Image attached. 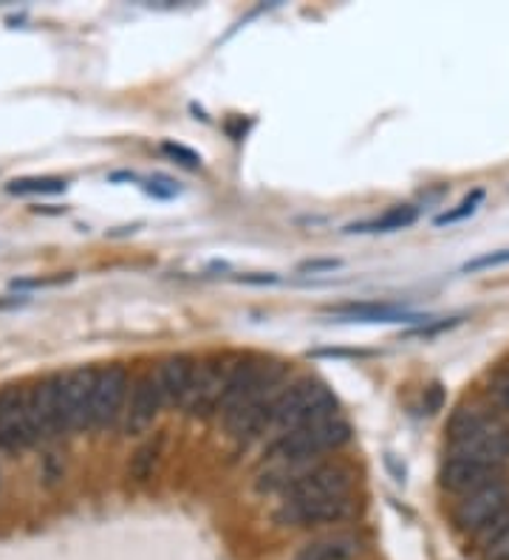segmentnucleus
Returning a JSON list of instances; mask_svg holds the SVG:
<instances>
[{
  "label": "nucleus",
  "mask_w": 509,
  "mask_h": 560,
  "mask_svg": "<svg viewBox=\"0 0 509 560\" xmlns=\"http://www.w3.org/2000/svg\"><path fill=\"white\" fill-rule=\"evenodd\" d=\"M447 459H467L504 468L509 464V425L493 408L461 405L447 427Z\"/></svg>",
  "instance_id": "nucleus-1"
},
{
  "label": "nucleus",
  "mask_w": 509,
  "mask_h": 560,
  "mask_svg": "<svg viewBox=\"0 0 509 560\" xmlns=\"http://www.w3.org/2000/svg\"><path fill=\"white\" fill-rule=\"evenodd\" d=\"M351 441V425L339 411L320 416L309 425H300L295 431L283 433L269 441L263 450L266 461H318L323 453L339 450Z\"/></svg>",
  "instance_id": "nucleus-2"
},
{
  "label": "nucleus",
  "mask_w": 509,
  "mask_h": 560,
  "mask_svg": "<svg viewBox=\"0 0 509 560\" xmlns=\"http://www.w3.org/2000/svg\"><path fill=\"white\" fill-rule=\"evenodd\" d=\"M334 411H337V399L328 390V385L314 379V376H295L277 399L272 416H269L266 433H272V439H275V436L309 425L314 419L328 416Z\"/></svg>",
  "instance_id": "nucleus-3"
},
{
  "label": "nucleus",
  "mask_w": 509,
  "mask_h": 560,
  "mask_svg": "<svg viewBox=\"0 0 509 560\" xmlns=\"http://www.w3.org/2000/svg\"><path fill=\"white\" fill-rule=\"evenodd\" d=\"M238 360L240 354H207L204 360H198L196 379H193V388L182 411L190 419H201V422L219 416Z\"/></svg>",
  "instance_id": "nucleus-4"
},
{
  "label": "nucleus",
  "mask_w": 509,
  "mask_h": 560,
  "mask_svg": "<svg viewBox=\"0 0 509 560\" xmlns=\"http://www.w3.org/2000/svg\"><path fill=\"white\" fill-rule=\"evenodd\" d=\"M97 376L99 369H91V365H79V369L57 374V405H60L63 433L91 427Z\"/></svg>",
  "instance_id": "nucleus-5"
},
{
  "label": "nucleus",
  "mask_w": 509,
  "mask_h": 560,
  "mask_svg": "<svg viewBox=\"0 0 509 560\" xmlns=\"http://www.w3.org/2000/svg\"><path fill=\"white\" fill-rule=\"evenodd\" d=\"M127 397H131V374L122 362H111L99 369L97 390H94V416L91 427L97 431H113L122 427V419L127 411Z\"/></svg>",
  "instance_id": "nucleus-6"
},
{
  "label": "nucleus",
  "mask_w": 509,
  "mask_h": 560,
  "mask_svg": "<svg viewBox=\"0 0 509 560\" xmlns=\"http://www.w3.org/2000/svg\"><path fill=\"white\" fill-rule=\"evenodd\" d=\"M357 512L351 496L337 498H309V501H283L275 510V524L291 530H311V526L343 524Z\"/></svg>",
  "instance_id": "nucleus-7"
},
{
  "label": "nucleus",
  "mask_w": 509,
  "mask_h": 560,
  "mask_svg": "<svg viewBox=\"0 0 509 560\" xmlns=\"http://www.w3.org/2000/svg\"><path fill=\"white\" fill-rule=\"evenodd\" d=\"M509 510V478L487 484V487L475 489L470 496L459 498L456 510H452V524L459 526L467 535H479L495 518Z\"/></svg>",
  "instance_id": "nucleus-8"
},
{
  "label": "nucleus",
  "mask_w": 509,
  "mask_h": 560,
  "mask_svg": "<svg viewBox=\"0 0 509 560\" xmlns=\"http://www.w3.org/2000/svg\"><path fill=\"white\" fill-rule=\"evenodd\" d=\"M353 470L343 461H320L303 478H297L286 493L283 501H309V498H337L351 496Z\"/></svg>",
  "instance_id": "nucleus-9"
},
{
  "label": "nucleus",
  "mask_w": 509,
  "mask_h": 560,
  "mask_svg": "<svg viewBox=\"0 0 509 560\" xmlns=\"http://www.w3.org/2000/svg\"><path fill=\"white\" fill-rule=\"evenodd\" d=\"M37 441V433L28 419L26 388L7 385L0 388V450H26Z\"/></svg>",
  "instance_id": "nucleus-10"
},
{
  "label": "nucleus",
  "mask_w": 509,
  "mask_h": 560,
  "mask_svg": "<svg viewBox=\"0 0 509 560\" xmlns=\"http://www.w3.org/2000/svg\"><path fill=\"white\" fill-rule=\"evenodd\" d=\"M164 408L162 385H159V376L156 371H145L131 383V397H127V411L122 419V431L125 436H141L153 427V422L159 419Z\"/></svg>",
  "instance_id": "nucleus-11"
},
{
  "label": "nucleus",
  "mask_w": 509,
  "mask_h": 560,
  "mask_svg": "<svg viewBox=\"0 0 509 560\" xmlns=\"http://www.w3.org/2000/svg\"><path fill=\"white\" fill-rule=\"evenodd\" d=\"M507 478V470L493 468V464H479V461L467 459H445L442 470H438V484L442 489L452 493V496H470L475 489L487 487V484Z\"/></svg>",
  "instance_id": "nucleus-12"
},
{
  "label": "nucleus",
  "mask_w": 509,
  "mask_h": 560,
  "mask_svg": "<svg viewBox=\"0 0 509 560\" xmlns=\"http://www.w3.org/2000/svg\"><path fill=\"white\" fill-rule=\"evenodd\" d=\"M26 405L32 427L40 439H54L57 433H63L60 425V405H57V374L42 376L35 385L26 388Z\"/></svg>",
  "instance_id": "nucleus-13"
},
{
  "label": "nucleus",
  "mask_w": 509,
  "mask_h": 560,
  "mask_svg": "<svg viewBox=\"0 0 509 560\" xmlns=\"http://www.w3.org/2000/svg\"><path fill=\"white\" fill-rule=\"evenodd\" d=\"M196 365L198 360L190 354H170L156 365V376H159L167 408H184L187 394L193 388V379H196Z\"/></svg>",
  "instance_id": "nucleus-14"
},
{
  "label": "nucleus",
  "mask_w": 509,
  "mask_h": 560,
  "mask_svg": "<svg viewBox=\"0 0 509 560\" xmlns=\"http://www.w3.org/2000/svg\"><path fill=\"white\" fill-rule=\"evenodd\" d=\"M360 552L362 540L357 535L339 532V535H328V538H318L300 546L295 560H353Z\"/></svg>",
  "instance_id": "nucleus-15"
},
{
  "label": "nucleus",
  "mask_w": 509,
  "mask_h": 560,
  "mask_svg": "<svg viewBox=\"0 0 509 560\" xmlns=\"http://www.w3.org/2000/svg\"><path fill=\"white\" fill-rule=\"evenodd\" d=\"M332 314L343 320H353V323H402V320H422L413 318L394 303H346L334 306Z\"/></svg>",
  "instance_id": "nucleus-16"
},
{
  "label": "nucleus",
  "mask_w": 509,
  "mask_h": 560,
  "mask_svg": "<svg viewBox=\"0 0 509 560\" xmlns=\"http://www.w3.org/2000/svg\"><path fill=\"white\" fill-rule=\"evenodd\" d=\"M419 219V207L413 204H399L390 207L388 213H382L380 219L371 221H360V224H348L346 233H396V229H408L410 224H417Z\"/></svg>",
  "instance_id": "nucleus-17"
},
{
  "label": "nucleus",
  "mask_w": 509,
  "mask_h": 560,
  "mask_svg": "<svg viewBox=\"0 0 509 560\" xmlns=\"http://www.w3.org/2000/svg\"><path fill=\"white\" fill-rule=\"evenodd\" d=\"M162 453H164V433L159 431L153 433L148 441H141V445L136 447V453L131 456V464H127V475H131L136 484L150 482V475H153Z\"/></svg>",
  "instance_id": "nucleus-18"
},
{
  "label": "nucleus",
  "mask_w": 509,
  "mask_h": 560,
  "mask_svg": "<svg viewBox=\"0 0 509 560\" xmlns=\"http://www.w3.org/2000/svg\"><path fill=\"white\" fill-rule=\"evenodd\" d=\"M69 190V182L57 176H23L12 178L7 185V192L12 196H60Z\"/></svg>",
  "instance_id": "nucleus-19"
},
{
  "label": "nucleus",
  "mask_w": 509,
  "mask_h": 560,
  "mask_svg": "<svg viewBox=\"0 0 509 560\" xmlns=\"http://www.w3.org/2000/svg\"><path fill=\"white\" fill-rule=\"evenodd\" d=\"M481 201H484V190H473L464 201H461L459 207H456V210H447V213L438 215L436 227H445V224H456V221H464L467 215H473L475 210H479Z\"/></svg>",
  "instance_id": "nucleus-20"
},
{
  "label": "nucleus",
  "mask_w": 509,
  "mask_h": 560,
  "mask_svg": "<svg viewBox=\"0 0 509 560\" xmlns=\"http://www.w3.org/2000/svg\"><path fill=\"white\" fill-rule=\"evenodd\" d=\"M487 394L493 397V402L501 408V411L509 413V369L501 371V374H495L489 379V388Z\"/></svg>",
  "instance_id": "nucleus-21"
},
{
  "label": "nucleus",
  "mask_w": 509,
  "mask_h": 560,
  "mask_svg": "<svg viewBox=\"0 0 509 560\" xmlns=\"http://www.w3.org/2000/svg\"><path fill=\"white\" fill-rule=\"evenodd\" d=\"M162 150H164V153H167L170 159H176L178 164H184V167H190V171H198V167H201V157H198L196 150L184 148V145L164 142Z\"/></svg>",
  "instance_id": "nucleus-22"
},
{
  "label": "nucleus",
  "mask_w": 509,
  "mask_h": 560,
  "mask_svg": "<svg viewBox=\"0 0 509 560\" xmlns=\"http://www.w3.org/2000/svg\"><path fill=\"white\" fill-rule=\"evenodd\" d=\"M484 560H509V524L484 546Z\"/></svg>",
  "instance_id": "nucleus-23"
},
{
  "label": "nucleus",
  "mask_w": 509,
  "mask_h": 560,
  "mask_svg": "<svg viewBox=\"0 0 509 560\" xmlns=\"http://www.w3.org/2000/svg\"><path fill=\"white\" fill-rule=\"evenodd\" d=\"M509 263V249H501V252H489V256H481L475 261L464 263V272H479V270H489V266H504Z\"/></svg>",
  "instance_id": "nucleus-24"
},
{
  "label": "nucleus",
  "mask_w": 509,
  "mask_h": 560,
  "mask_svg": "<svg viewBox=\"0 0 509 560\" xmlns=\"http://www.w3.org/2000/svg\"><path fill=\"white\" fill-rule=\"evenodd\" d=\"M74 275H57V277H21V281H12L14 289H42V286H60L65 281H71Z\"/></svg>",
  "instance_id": "nucleus-25"
},
{
  "label": "nucleus",
  "mask_w": 509,
  "mask_h": 560,
  "mask_svg": "<svg viewBox=\"0 0 509 560\" xmlns=\"http://www.w3.org/2000/svg\"><path fill=\"white\" fill-rule=\"evenodd\" d=\"M339 261H306L300 263V272H325V270H337Z\"/></svg>",
  "instance_id": "nucleus-26"
},
{
  "label": "nucleus",
  "mask_w": 509,
  "mask_h": 560,
  "mask_svg": "<svg viewBox=\"0 0 509 560\" xmlns=\"http://www.w3.org/2000/svg\"><path fill=\"white\" fill-rule=\"evenodd\" d=\"M26 298H0V309H14V306H21Z\"/></svg>",
  "instance_id": "nucleus-27"
}]
</instances>
